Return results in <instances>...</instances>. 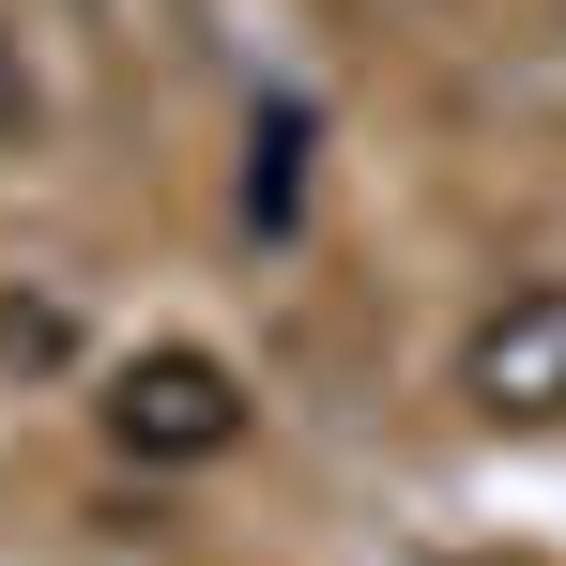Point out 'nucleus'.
Returning <instances> with one entry per match:
<instances>
[{"label": "nucleus", "instance_id": "1", "mask_svg": "<svg viewBox=\"0 0 566 566\" xmlns=\"http://www.w3.org/2000/svg\"><path fill=\"white\" fill-rule=\"evenodd\" d=\"M107 444H123V460H154V474H199V460H230V444H245V382L214 368L199 337H169V353H138V368L107 382Z\"/></svg>", "mask_w": 566, "mask_h": 566}, {"label": "nucleus", "instance_id": "3", "mask_svg": "<svg viewBox=\"0 0 566 566\" xmlns=\"http://www.w3.org/2000/svg\"><path fill=\"white\" fill-rule=\"evenodd\" d=\"M291 214H306V107H261V123H245V230H261V245H276Z\"/></svg>", "mask_w": 566, "mask_h": 566}, {"label": "nucleus", "instance_id": "4", "mask_svg": "<svg viewBox=\"0 0 566 566\" xmlns=\"http://www.w3.org/2000/svg\"><path fill=\"white\" fill-rule=\"evenodd\" d=\"M0 123H15V46H0Z\"/></svg>", "mask_w": 566, "mask_h": 566}, {"label": "nucleus", "instance_id": "2", "mask_svg": "<svg viewBox=\"0 0 566 566\" xmlns=\"http://www.w3.org/2000/svg\"><path fill=\"white\" fill-rule=\"evenodd\" d=\"M460 382H474L490 429H552V413H566V291H505V306L474 322Z\"/></svg>", "mask_w": 566, "mask_h": 566}]
</instances>
